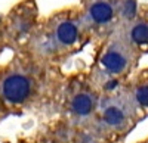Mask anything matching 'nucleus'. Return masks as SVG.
<instances>
[{
  "label": "nucleus",
  "instance_id": "obj_1",
  "mask_svg": "<svg viewBox=\"0 0 148 143\" xmlns=\"http://www.w3.org/2000/svg\"><path fill=\"white\" fill-rule=\"evenodd\" d=\"M33 90V81L31 78L19 71H14L5 75L2 84H0V91L5 100L14 105L24 103L31 94Z\"/></svg>",
  "mask_w": 148,
  "mask_h": 143
},
{
  "label": "nucleus",
  "instance_id": "obj_3",
  "mask_svg": "<svg viewBox=\"0 0 148 143\" xmlns=\"http://www.w3.org/2000/svg\"><path fill=\"white\" fill-rule=\"evenodd\" d=\"M90 16L98 24H105L113 18V7L105 2H96L90 7Z\"/></svg>",
  "mask_w": 148,
  "mask_h": 143
},
{
  "label": "nucleus",
  "instance_id": "obj_8",
  "mask_svg": "<svg viewBox=\"0 0 148 143\" xmlns=\"http://www.w3.org/2000/svg\"><path fill=\"white\" fill-rule=\"evenodd\" d=\"M136 100L142 105V106H148V86L139 87L136 90Z\"/></svg>",
  "mask_w": 148,
  "mask_h": 143
},
{
  "label": "nucleus",
  "instance_id": "obj_9",
  "mask_svg": "<svg viewBox=\"0 0 148 143\" xmlns=\"http://www.w3.org/2000/svg\"><path fill=\"white\" fill-rule=\"evenodd\" d=\"M116 84H117V83H116V81H111V83H110V84H108L107 87H108V89H113V87H114Z\"/></svg>",
  "mask_w": 148,
  "mask_h": 143
},
{
  "label": "nucleus",
  "instance_id": "obj_10",
  "mask_svg": "<svg viewBox=\"0 0 148 143\" xmlns=\"http://www.w3.org/2000/svg\"><path fill=\"white\" fill-rule=\"evenodd\" d=\"M2 37H3V34H2V33H0V41H2Z\"/></svg>",
  "mask_w": 148,
  "mask_h": 143
},
{
  "label": "nucleus",
  "instance_id": "obj_6",
  "mask_svg": "<svg viewBox=\"0 0 148 143\" xmlns=\"http://www.w3.org/2000/svg\"><path fill=\"white\" fill-rule=\"evenodd\" d=\"M104 120L110 125H119L125 120V115H123L121 109H119L117 106H108L104 111Z\"/></svg>",
  "mask_w": 148,
  "mask_h": 143
},
{
  "label": "nucleus",
  "instance_id": "obj_5",
  "mask_svg": "<svg viewBox=\"0 0 148 143\" xmlns=\"http://www.w3.org/2000/svg\"><path fill=\"white\" fill-rule=\"evenodd\" d=\"M71 108L73 111L79 114V115H86V114H89L93 108V100L92 98L89 96V94H77L76 98L73 99V103H71Z\"/></svg>",
  "mask_w": 148,
  "mask_h": 143
},
{
  "label": "nucleus",
  "instance_id": "obj_2",
  "mask_svg": "<svg viewBox=\"0 0 148 143\" xmlns=\"http://www.w3.org/2000/svg\"><path fill=\"white\" fill-rule=\"evenodd\" d=\"M77 37H79V30L76 27V24L64 21L56 27V39L59 43L68 46V44L76 43Z\"/></svg>",
  "mask_w": 148,
  "mask_h": 143
},
{
  "label": "nucleus",
  "instance_id": "obj_4",
  "mask_svg": "<svg viewBox=\"0 0 148 143\" xmlns=\"http://www.w3.org/2000/svg\"><path fill=\"white\" fill-rule=\"evenodd\" d=\"M102 65L111 73H120L126 66V59L119 52H108L102 58Z\"/></svg>",
  "mask_w": 148,
  "mask_h": 143
},
{
  "label": "nucleus",
  "instance_id": "obj_7",
  "mask_svg": "<svg viewBox=\"0 0 148 143\" xmlns=\"http://www.w3.org/2000/svg\"><path fill=\"white\" fill-rule=\"evenodd\" d=\"M130 35H132V40L139 43V44L148 43V25H145V24H138V25H135L132 28Z\"/></svg>",
  "mask_w": 148,
  "mask_h": 143
}]
</instances>
